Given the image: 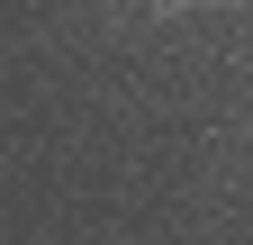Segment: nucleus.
I'll return each mask as SVG.
<instances>
[{
  "label": "nucleus",
  "mask_w": 253,
  "mask_h": 245,
  "mask_svg": "<svg viewBox=\"0 0 253 245\" xmlns=\"http://www.w3.org/2000/svg\"><path fill=\"white\" fill-rule=\"evenodd\" d=\"M154 9H208V0H154Z\"/></svg>",
  "instance_id": "nucleus-1"
}]
</instances>
